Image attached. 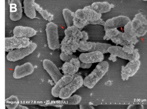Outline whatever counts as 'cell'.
Listing matches in <instances>:
<instances>
[{"mask_svg": "<svg viewBox=\"0 0 147 109\" xmlns=\"http://www.w3.org/2000/svg\"><path fill=\"white\" fill-rule=\"evenodd\" d=\"M109 68V65L107 61L99 62L92 73L84 79V86L89 89L93 88L108 72Z\"/></svg>", "mask_w": 147, "mask_h": 109, "instance_id": "6da1fadb", "label": "cell"}, {"mask_svg": "<svg viewBox=\"0 0 147 109\" xmlns=\"http://www.w3.org/2000/svg\"><path fill=\"white\" fill-rule=\"evenodd\" d=\"M46 32L49 48L51 50L58 49L59 42L57 25L53 22H49L47 24Z\"/></svg>", "mask_w": 147, "mask_h": 109, "instance_id": "7a4b0ae2", "label": "cell"}, {"mask_svg": "<svg viewBox=\"0 0 147 109\" xmlns=\"http://www.w3.org/2000/svg\"><path fill=\"white\" fill-rule=\"evenodd\" d=\"M37 47L35 43L31 42V44L25 48L15 49L8 53L7 55V59L8 61L14 62L22 60L25 57L32 54Z\"/></svg>", "mask_w": 147, "mask_h": 109, "instance_id": "3957f363", "label": "cell"}, {"mask_svg": "<svg viewBox=\"0 0 147 109\" xmlns=\"http://www.w3.org/2000/svg\"><path fill=\"white\" fill-rule=\"evenodd\" d=\"M84 85V80L82 76L78 75L74 77V80L67 86L61 90L59 98L62 99H65L70 97L73 93Z\"/></svg>", "mask_w": 147, "mask_h": 109, "instance_id": "277c9868", "label": "cell"}, {"mask_svg": "<svg viewBox=\"0 0 147 109\" xmlns=\"http://www.w3.org/2000/svg\"><path fill=\"white\" fill-rule=\"evenodd\" d=\"M133 31L137 37H141L147 33V20L141 14H138L131 22Z\"/></svg>", "mask_w": 147, "mask_h": 109, "instance_id": "5b68a950", "label": "cell"}, {"mask_svg": "<svg viewBox=\"0 0 147 109\" xmlns=\"http://www.w3.org/2000/svg\"><path fill=\"white\" fill-rule=\"evenodd\" d=\"M76 17L79 20L88 23L96 21L101 19L102 14L94 11L91 8L85 7L82 9H79L75 12Z\"/></svg>", "mask_w": 147, "mask_h": 109, "instance_id": "8992f818", "label": "cell"}, {"mask_svg": "<svg viewBox=\"0 0 147 109\" xmlns=\"http://www.w3.org/2000/svg\"><path fill=\"white\" fill-rule=\"evenodd\" d=\"M108 53L114 55L120 58L127 60L129 61L137 60L140 58V54L138 50L135 49L132 54H128L125 52L123 47L118 46H111L108 50Z\"/></svg>", "mask_w": 147, "mask_h": 109, "instance_id": "52a82bcc", "label": "cell"}, {"mask_svg": "<svg viewBox=\"0 0 147 109\" xmlns=\"http://www.w3.org/2000/svg\"><path fill=\"white\" fill-rule=\"evenodd\" d=\"M141 65L139 60L129 61L125 66H123L121 70V77L123 81H127L133 77L139 70Z\"/></svg>", "mask_w": 147, "mask_h": 109, "instance_id": "ba28073f", "label": "cell"}, {"mask_svg": "<svg viewBox=\"0 0 147 109\" xmlns=\"http://www.w3.org/2000/svg\"><path fill=\"white\" fill-rule=\"evenodd\" d=\"M31 42L28 38L16 37H7L5 38V47L8 49H18L28 46Z\"/></svg>", "mask_w": 147, "mask_h": 109, "instance_id": "9c48e42d", "label": "cell"}, {"mask_svg": "<svg viewBox=\"0 0 147 109\" xmlns=\"http://www.w3.org/2000/svg\"><path fill=\"white\" fill-rule=\"evenodd\" d=\"M42 65L43 68L50 75L55 83H56L64 76L54 63L50 60L45 59L43 61Z\"/></svg>", "mask_w": 147, "mask_h": 109, "instance_id": "30bf717a", "label": "cell"}, {"mask_svg": "<svg viewBox=\"0 0 147 109\" xmlns=\"http://www.w3.org/2000/svg\"><path fill=\"white\" fill-rule=\"evenodd\" d=\"M130 22V18L125 16H119L111 19H109L105 22V31H107L111 29L123 27Z\"/></svg>", "mask_w": 147, "mask_h": 109, "instance_id": "8fae6325", "label": "cell"}, {"mask_svg": "<svg viewBox=\"0 0 147 109\" xmlns=\"http://www.w3.org/2000/svg\"><path fill=\"white\" fill-rule=\"evenodd\" d=\"M79 59L81 62L92 64L103 61L104 60V55L99 51L82 53L79 55Z\"/></svg>", "mask_w": 147, "mask_h": 109, "instance_id": "7c38bea8", "label": "cell"}, {"mask_svg": "<svg viewBox=\"0 0 147 109\" xmlns=\"http://www.w3.org/2000/svg\"><path fill=\"white\" fill-rule=\"evenodd\" d=\"M105 40H111L113 43L119 44L122 46L129 44L124 39L123 33L117 29H111L105 31V35L104 37Z\"/></svg>", "mask_w": 147, "mask_h": 109, "instance_id": "4fadbf2b", "label": "cell"}, {"mask_svg": "<svg viewBox=\"0 0 147 109\" xmlns=\"http://www.w3.org/2000/svg\"><path fill=\"white\" fill-rule=\"evenodd\" d=\"M34 68L30 62H26L22 65L17 66L13 73V77L15 79H20L32 74Z\"/></svg>", "mask_w": 147, "mask_h": 109, "instance_id": "5bb4252c", "label": "cell"}, {"mask_svg": "<svg viewBox=\"0 0 147 109\" xmlns=\"http://www.w3.org/2000/svg\"><path fill=\"white\" fill-rule=\"evenodd\" d=\"M10 18L12 21L20 20L23 15V8L20 0H11L9 3Z\"/></svg>", "mask_w": 147, "mask_h": 109, "instance_id": "9a60e30c", "label": "cell"}, {"mask_svg": "<svg viewBox=\"0 0 147 109\" xmlns=\"http://www.w3.org/2000/svg\"><path fill=\"white\" fill-rule=\"evenodd\" d=\"M81 61L79 58H74L69 62H65L62 67V72L65 75H74L80 68Z\"/></svg>", "mask_w": 147, "mask_h": 109, "instance_id": "2e32d148", "label": "cell"}, {"mask_svg": "<svg viewBox=\"0 0 147 109\" xmlns=\"http://www.w3.org/2000/svg\"><path fill=\"white\" fill-rule=\"evenodd\" d=\"M74 75H64L58 82L55 83L51 89V94L55 97H59V93L64 87H65L69 83L71 82L74 78Z\"/></svg>", "mask_w": 147, "mask_h": 109, "instance_id": "e0dca14e", "label": "cell"}, {"mask_svg": "<svg viewBox=\"0 0 147 109\" xmlns=\"http://www.w3.org/2000/svg\"><path fill=\"white\" fill-rule=\"evenodd\" d=\"M37 32L34 29L27 27L17 26L13 31V36L20 38H31L36 35Z\"/></svg>", "mask_w": 147, "mask_h": 109, "instance_id": "ac0fdd59", "label": "cell"}, {"mask_svg": "<svg viewBox=\"0 0 147 109\" xmlns=\"http://www.w3.org/2000/svg\"><path fill=\"white\" fill-rule=\"evenodd\" d=\"M64 33L65 35L64 39L68 40L77 42L79 43L82 38L81 31L74 25L67 27L64 31Z\"/></svg>", "mask_w": 147, "mask_h": 109, "instance_id": "d6986e66", "label": "cell"}, {"mask_svg": "<svg viewBox=\"0 0 147 109\" xmlns=\"http://www.w3.org/2000/svg\"><path fill=\"white\" fill-rule=\"evenodd\" d=\"M124 39L130 44H136L139 42V40L133 31L131 21L124 27V32L123 33Z\"/></svg>", "mask_w": 147, "mask_h": 109, "instance_id": "ffe728a7", "label": "cell"}, {"mask_svg": "<svg viewBox=\"0 0 147 109\" xmlns=\"http://www.w3.org/2000/svg\"><path fill=\"white\" fill-rule=\"evenodd\" d=\"M79 48V42L63 39L61 43V50L62 52L66 54H73Z\"/></svg>", "mask_w": 147, "mask_h": 109, "instance_id": "44dd1931", "label": "cell"}, {"mask_svg": "<svg viewBox=\"0 0 147 109\" xmlns=\"http://www.w3.org/2000/svg\"><path fill=\"white\" fill-rule=\"evenodd\" d=\"M34 3V0L24 1V12L27 17L30 19L35 18L36 16Z\"/></svg>", "mask_w": 147, "mask_h": 109, "instance_id": "7402d4cb", "label": "cell"}, {"mask_svg": "<svg viewBox=\"0 0 147 109\" xmlns=\"http://www.w3.org/2000/svg\"><path fill=\"white\" fill-rule=\"evenodd\" d=\"M112 4L107 2H98L93 3L91 5V8L94 11L102 14L110 12L112 9Z\"/></svg>", "mask_w": 147, "mask_h": 109, "instance_id": "603a6c76", "label": "cell"}, {"mask_svg": "<svg viewBox=\"0 0 147 109\" xmlns=\"http://www.w3.org/2000/svg\"><path fill=\"white\" fill-rule=\"evenodd\" d=\"M96 43L80 40L79 43V48L77 51L81 52H90L96 51Z\"/></svg>", "mask_w": 147, "mask_h": 109, "instance_id": "cb8c5ba5", "label": "cell"}, {"mask_svg": "<svg viewBox=\"0 0 147 109\" xmlns=\"http://www.w3.org/2000/svg\"><path fill=\"white\" fill-rule=\"evenodd\" d=\"M62 13H63L64 19L66 23L67 27H70L73 26L74 18L76 17L75 13L67 8L64 9L63 10Z\"/></svg>", "mask_w": 147, "mask_h": 109, "instance_id": "d4e9b609", "label": "cell"}, {"mask_svg": "<svg viewBox=\"0 0 147 109\" xmlns=\"http://www.w3.org/2000/svg\"><path fill=\"white\" fill-rule=\"evenodd\" d=\"M34 7H35L36 11L38 12L45 20L49 21V22H51V21L54 20V15L48 11H47L46 10L43 9L42 7H40L39 4H37L35 2Z\"/></svg>", "mask_w": 147, "mask_h": 109, "instance_id": "484cf974", "label": "cell"}, {"mask_svg": "<svg viewBox=\"0 0 147 109\" xmlns=\"http://www.w3.org/2000/svg\"><path fill=\"white\" fill-rule=\"evenodd\" d=\"M20 101L16 96H11L5 99V104L8 109H15L20 104Z\"/></svg>", "mask_w": 147, "mask_h": 109, "instance_id": "4316f807", "label": "cell"}, {"mask_svg": "<svg viewBox=\"0 0 147 109\" xmlns=\"http://www.w3.org/2000/svg\"><path fill=\"white\" fill-rule=\"evenodd\" d=\"M81 97L78 95H74L73 96H70V97L63 99V101L66 102L67 104L69 105H77L79 103H80L81 101Z\"/></svg>", "mask_w": 147, "mask_h": 109, "instance_id": "83f0119b", "label": "cell"}, {"mask_svg": "<svg viewBox=\"0 0 147 109\" xmlns=\"http://www.w3.org/2000/svg\"><path fill=\"white\" fill-rule=\"evenodd\" d=\"M112 45L108 44H105V43H96V51L101 52L103 54L108 53L109 48Z\"/></svg>", "mask_w": 147, "mask_h": 109, "instance_id": "f1b7e54d", "label": "cell"}, {"mask_svg": "<svg viewBox=\"0 0 147 109\" xmlns=\"http://www.w3.org/2000/svg\"><path fill=\"white\" fill-rule=\"evenodd\" d=\"M60 59L64 62H69L72 59L74 58H77V57L73 54H66L65 53L62 52L59 55Z\"/></svg>", "mask_w": 147, "mask_h": 109, "instance_id": "f546056e", "label": "cell"}, {"mask_svg": "<svg viewBox=\"0 0 147 109\" xmlns=\"http://www.w3.org/2000/svg\"><path fill=\"white\" fill-rule=\"evenodd\" d=\"M88 25V23H86L81 20H79L76 17L74 18V25L77 27L80 31L82 29H83L86 25Z\"/></svg>", "mask_w": 147, "mask_h": 109, "instance_id": "4dcf8cb0", "label": "cell"}, {"mask_svg": "<svg viewBox=\"0 0 147 109\" xmlns=\"http://www.w3.org/2000/svg\"><path fill=\"white\" fill-rule=\"evenodd\" d=\"M123 48L125 52H126L128 54H132L135 50L134 45L130 44L123 46Z\"/></svg>", "mask_w": 147, "mask_h": 109, "instance_id": "1f68e13d", "label": "cell"}, {"mask_svg": "<svg viewBox=\"0 0 147 109\" xmlns=\"http://www.w3.org/2000/svg\"><path fill=\"white\" fill-rule=\"evenodd\" d=\"M127 109H144V106L141 104H132L129 105Z\"/></svg>", "mask_w": 147, "mask_h": 109, "instance_id": "d6a6232c", "label": "cell"}, {"mask_svg": "<svg viewBox=\"0 0 147 109\" xmlns=\"http://www.w3.org/2000/svg\"><path fill=\"white\" fill-rule=\"evenodd\" d=\"M92 66V63H86L81 62L80 63V68L82 69H89Z\"/></svg>", "mask_w": 147, "mask_h": 109, "instance_id": "836d02e7", "label": "cell"}, {"mask_svg": "<svg viewBox=\"0 0 147 109\" xmlns=\"http://www.w3.org/2000/svg\"><path fill=\"white\" fill-rule=\"evenodd\" d=\"M79 108L80 109H95L92 105L89 104H81Z\"/></svg>", "mask_w": 147, "mask_h": 109, "instance_id": "e575fe53", "label": "cell"}, {"mask_svg": "<svg viewBox=\"0 0 147 109\" xmlns=\"http://www.w3.org/2000/svg\"><path fill=\"white\" fill-rule=\"evenodd\" d=\"M81 33H82V38H81V40L87 41V40L88 39V33L84 31H81Z\"/></svg>", "mask_w": 147, "mask_h": 109, "instance_id": "d590c367", "label": "cell"}, {"mask_svg": "<svg viewBox=\"0 0 147 109\" xmlns=\"http://www.w3.org/2000/svg\"><path fill=\"white\" fill-rule=\"evenodd\" d=\"M43 106H53L55 107H62L63 105L60 104H40Z\"/></svg>", "mask_w": 147, "mask_h": 109, "instance_id": "8d00e7d4", "label": "cell"}, {"mask_svg": "<svg viewBox=\"0 0 147 109\" xmlns=\"http://www.w3.org/2000/svg\"><path fill=\"white\" fill-rule=\"evenodd\" d=\"M116 56H115V55H114L111 54L109 59L110 60H112L113 61H116Z\"/></svg>", "mask_w": 147, "mask_h": 109, "instance_id": "74e56055", "label": "cell"}, {"mask_svg": "<svg viewBox=\"0 0 147 109\" xmlns=\"http://www.w3.org/2000/svg\"><path fill=\"white\" fill-rule=\"evenodd\" d=\"M15 109H29L27 107L25 106H24L22 105H18V106Z\"/></svg>", "mask_w": 147, "mask_h": 109, "instance_id": "f35d334b", "label": "cell"}]
</instances>
